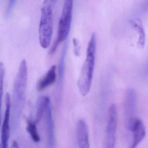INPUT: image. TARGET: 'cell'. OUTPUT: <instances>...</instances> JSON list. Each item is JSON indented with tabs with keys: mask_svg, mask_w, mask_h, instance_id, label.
I'll use <instances>...</instances> for the list:
<instances>
[{
	"mask_svg": "<svg viewBox=\"0 0 148 148\" xmlns=\"http://www.w3.org/2000/svg\"><path fill=\"white\" fill-rule=\"evenodd\" d=\"M5 110L4 121L1 128V148H9V139L10 137V118L11 111V97L9 93H7L5 97Z\"/></svg>",
	"mask_w": 148,
	"mask_h": 148,
	"instance_id": "cell-6",
	"label": "cell"
},
{
	"mask_svg": "<svg viewBox=\"0 0 148 148\" xmlns=\"http://www.w3.org/2000/svg\"><path fill=\"white\" fill-rule=\"evenodd\" d=\"M5 74V66L2 62L0 63V93L1 100L3 96V86H4V79Z\"/></svg>",
	"mask_w": 148,
	"mask_h": 148,
	"instance_id": "cell-16",
	"label": "cell"
},
{
	"mask_svg": "<svg viewBox=\"0 0 148 148\" xmlns=\"http://www.w3.org/2000/svg\"><path fill=\"white\" fill-rule=\"evenodd\" d=\"M51 103L50 97L46 95H41L39 97L37 104V112L35 123L39 122L45 113L47 106Z\"/></svg>",
	"mask_w": 148,
	"mask_h": 148,
	"instance_id": "cell-13",
	"label": "cell"
},
{
	"mask_svg": "<svg viewBox=\"0 0 148 148\" xmlns=\"http://www.w3.org/2000/svg\"><path fill=\"white\" fill-rule=\"evenodd\" d=\"M27 130L34 142L38 143L40 141V137L39 135L35 122L28 121L27 126Z\"/></svg>",
	"mask_w": 148,
	"mask_h": 148,
	"instance_id": "cell-15",
	"label": "cell"
},
{
	"mask_svg": "<svg viewBox=\"0 0 148 148\" xmlns=\"http://www.w3.org/2000/svg\"><path fill=\"white\" fill-rule=\"evenodd\" d=\"M27 81V64L25 60L21 62L14 83V107L20 111L24 106Z\"/></svg>",
	"mask_w": 148,
	"mask_h": 148,
	"instance_id": "cell-3",
	"label": "cell"
},
{
	"mask_svg": "<svg viewBox=\"0 0 148 148\" xmlns=\"http://www.w3.org/2000/svg\"><path fill=\"white\" fill-rule=\"evenodd\" d=\"M73 9V1L65 0L59 21L57 37L52 45L54 50H57L60 44L68 37L72 20Z\"/></svg>",
	"mask_w": 148,
	"mask_h": 148,
	"instance_id": "cell-4",
	"label": "cell"
},
{
	"mask_svg": "<svg viewBox=\"0 0 148 148\" xmlns=\"http://www.w3.org/2000/svg\"><path fill=\"white\" fill-rule=\"evenodd\" d=\"M16 2V1L15 0H10L8 1L6 10L5 14V18L6 19H8V18L10 17L13 10L14 8Z\"/></svg>",
	"mask_w": 148,
	"mask_h": 148,
	"instance_id": "cell-17",
	"label": "cell"
},
{
	"mask_svg": "<svg viewBox=\"0 0 148 148\" xmlns=\"http://www.w3.org/2000/svg\"><path fill=\"white\" fill-rule=\"evenodd\" d=\"M44 114L45 115V124L46 130L47 144L48 146L52 147L54 145V125L52 115L51 103L47 106Z\"/></svg>",
	"mask_w": 148,
	"mask_h": 148,
	"instance_id": "cell-10",
	"label": "cell"
},
{
	"mask_svg": "<svg viewBox=\"0 0 148 148\" xmlns=\"http://www.w3.org/2000/svg\"><path fill=\"white\" fill-rule=\"evenodd\" d=\"M56 1L46 0L43 2L41 9L39 27L40 44L43 48H47L51 40L53 25V7Z\"/></svg>",
	"mask_w": 148,
	"mask_h": 148,
	"instance_id": "cell-2",
	"label": "cell"
},
{
	"mask_svg": "<svg viewBox=\"0 0 148 148\" xmlns=\"http://www.w3.org/2000/svg\"><path fill=\"white\" fill-rule=\"evenodd\" d=\"M73 47H74V53L76 56H79L80 54V46L79 41L77 39L74 38L73 40Z\"/></svg>",
	"mask_w": 148,
	"mask_h": 148,
	"instance_id": "cell-18",
	"label": "cell"
},
{
	"mask_svg": "<svg viewBox=\"0 0 148 148\" xmlns=\"http://www.w3.org/2000/svg\"><path fill=\"white\" fill-rule=\"evenodd\" d=\"M58 75L57 73V66L55 65L52 66L45 75L38 81L37 84V90L41 92L51 85L56 82Z\"/></svg>",
	"mask_w": 148,
	"mask_h": 148,
	"instance_id": "cell-9",
	"label": "cell"
},
{
	"mask_svg": "<svg viewBox=\"0 0 148 148\" xmlns=\"http://www.w3.org/2000/svg\"><path fill=\"white\" fill-rule=\"evenodd\" d=\"M11 148H20L18 144L15 140H14L11 145Z\"/></svg>",
	"mask_w": 148,
	"mask_h": 148,
	"instance_id": "cell-19",
	"label": "cell"
},
{
	"mask_svg": "<svg viewBox=\"0 0 148 148\" xmlns=\"http://www.w3.org/2000/svg\"><path fill=\"white\" fill-rule=\"evenodd\" d=\"M128 128L132 132V143L130 148H136L146 135L143 123L139 119L136 118L128 125Z\"/></svg>",
	"mask_w": 148,
	"mask_h": 148,
	"instance_id": "cell-7",
	"label": "cell"
},
{
	"mask_svg": "<svg viewBox=\"0 0 148 148\" xmlns=\"http://www.w3.org/2000/svg\"><path fill=\"white\" fill-rule=\"evenodd\" d=\"M67 42H66L62 50L59 62L57 85V91L58 95H60L62 92L63 87L65 72V60L67 51Z\"/></svg>",
	"mask_w": 148,
	"mask_h": 148,
	"instance_id": "cell-12",
	"label": "cell"
},
{
	"mask_svg": "<svg viewBox=\"0 0 148 148\" xmlns=\"http://www.w3.org/2000/svg\"><path fill=\"white\" fill-rule=\"evenodd\" d=\"M77 135L79 148H90L88 126L84 120L78 121Z\"/></svg>",
	"mask_w": 148,
	"mask_h": 148,
	"instance_id": "cell-8",
	"label": "cell"
},
{
	"mask_svg": "<svg viewBox=\"0 0 148 148\" xmlns=\"http://www.w3.org/2000/svg\"><path fill=\"white\" fill-rule=\"evenodd\" d=\"M117 124V111L115 105L112 104L109 110V118L106 127V148H114L116 141V132Z\"/></svg>",
	"mask_w": 148,
	"mask_h": 148,
	"instance_id": "cell-5",
	"label": "cell"
},
{
	"mask_svg": "<svg viewBox=\"0 0 148 148\" xmlns=\"http://www.w3.org/2000/svg\"><path fill=\"white\" fill-rule=\"evenodd\" d=\"M129 22L132 27L138 32L139 38L138 41V45L139 48H143L145 45V34L142 21L141 20L137 19L136 21L130 20Z\"/></svg>",
	"mask_w": 148,
	"mask_h": 148,
	"instance_id": "cell-14",
	"label": "cell"
},
{
	"mask_svg": "<svg viewBox=\"0 0 148 148\" xmlns=\"http://www.w3.org/2000/svg\"><path fill=\"white\" fill-rule=\"evenodd\" d=\"M96 34H92L86 49V58L82 65L77 85L82 96H86L90 90L95 64L96 52Z\"/></svg>",
	"mask_w": 148,
	"mask_h": 148,
	"instance_id": "cell-1",
	"label": "cell"
},
{
	"mask_svg": "<svg viewBox=\"0 0 148 148\" xmlns=\"http://www.w3.org/2000/svg\"><path fill=\"white\" fill-rule=\"evenodd\" d=\"M136 92L133 90H130L127 92L125 102V110L128 119V126L135 119L134 114L136 110Z\"/></svg>",
	"mask_w": 148,
	"mask_h": 148,
	"instance_id": "cell-11",
	"label": "cell"
}]
</instances>
